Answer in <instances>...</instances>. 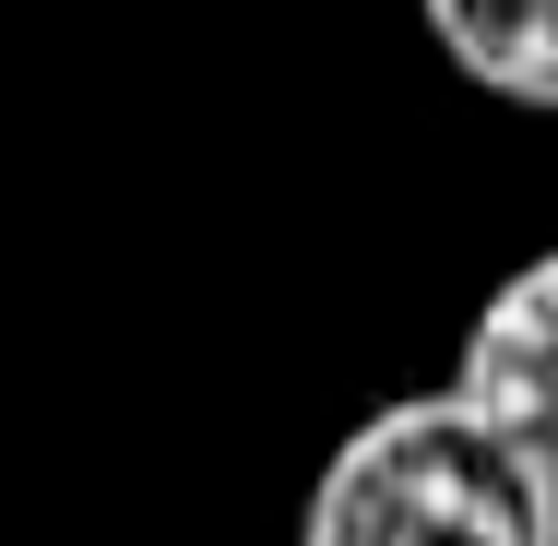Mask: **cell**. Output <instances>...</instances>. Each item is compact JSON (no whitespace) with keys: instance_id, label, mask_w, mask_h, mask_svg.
I'll use <instances>...</instances> for the list:
<instances>
[{"instance_id":"obj_3","label":"cell","mask_w":558,"mask_h":546,"mask_svg":"<svg viewBox=\"0 0 558 546\" xmlns=\"http://www.w3.org/2000/svg\"><path fill=\"white\" fill-rule=\"evenodd\" d=\"M440 60L499 108H558V0H416Z\"/></svg>"},{"instance_id":"obj_2","label":"cell","mask_w":558,"mask_h":546,"mask_svg":"<svg viewBox=\"0 0 558 546\" xmlns=\"http://www.w3.org/2000/svg\"><path fill=\"white\" fill-rule=\"evenodd\" d=\"M451 392H463L499 439H523V451L558 475V250L511 262V274L475 298L463 356H451Z\"/></svg>"},{"instance_id":"obj_1","label":"cell","mask_w":558,"mask_h":546,"mask_svg":"<svg viewBox=\"0 0 558 546\" xmlns=\"http://www.w3.org/2000/svg\"><path fill=\"white\" fill-rule=\"evenodd\" d=\"M298 546H558V475L440 380L333 439Z\"/></svg>"}]
</instances>
